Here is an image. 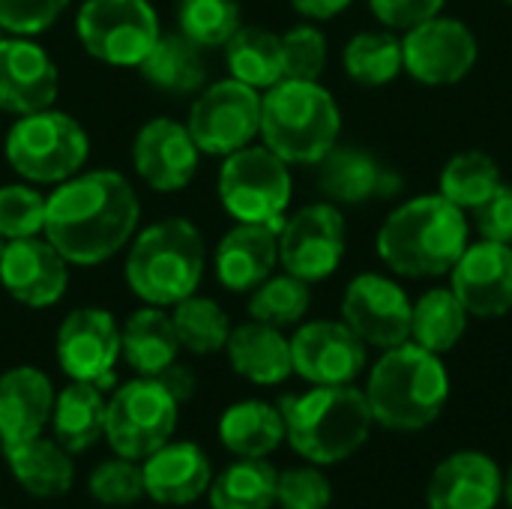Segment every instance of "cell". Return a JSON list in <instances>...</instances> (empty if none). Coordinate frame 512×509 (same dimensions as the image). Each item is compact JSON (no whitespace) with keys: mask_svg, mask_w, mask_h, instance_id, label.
I'll return each instance as SVG.
<instances>
[{"mask_svg":"<svg viewBox=\"0 0 512 509\" xmlns=\"http://www.w3.org/2000/svg\"><path fill=\"white\" fill-rule=\"evenodd\" d=\"M138 222L141 201L135 186L120 171L99 168L54 186L42 234L69 267H99L132 243Z\"/></svg>","mask_w":512,"mask_h":509,"instance_id":"6da1fadb","label":"cell"},{"mask_svg":"<svg viewBox=\"0 0 512 509\" xmlns=\"http://www.w3.org/2000/svg\"><path fill=\"white\" fill-rule=\"evenodd\" d=\"M471 237L465 210L441 192L402 201L378 228V258L405 279L450 276Z\"/></svg>","mask_w":512,"mask_h":509,"instance_id":"7a4b0ae2","label":"cell"},{"mask_svg":"<svg viewBox=\"0 0 512 509\" xmlns=\"http://www.w3.org/2000/svg\"><path fill=\"white\" fill-rule=\"evenodd\" d=\"M372 420L390 432H420L432 426L450 399V372L444 360L414 342L387 348L366 381Z\"/></svg>","mask_w":512,"mask_h":509,"instance_id":"3957f363","label":"cell"},{"mask_svg":"<svg viewBox=\"0 0 512 509\" xmlns=\"http://www.w3.org/2000/svg\"><path fill=\"white\" fill-rule=\"evenodd\" d=\"M207 267V243L195 222L183 216L141 228L126 246L123 276L129 291L147 303L171 309L198 294Z\"/></svg>","mask_w":512,"mask_h":509,"instance_id":"277c9868","label":"cell"},{"mask_svg":"<svg viewBox=\"0 0 512 509\" xmlns=\"http://www.w3.org/2000/svg\"><path fill=\"white\" fill-rule=\"evenodd\" d=\"M285 441L312 465H339L363 450L372 435V408L354 384L312 387L279 402Z\"/></svg>","mask_w":512,"mask_h":509,"instance_id":"5b68a950","label":"cell"},{"mask_svg":"<svg viewBox=\"0 0 512 509\" xmlns=\"http://www.w3.org/2000/svg\"><path fill=\"white\" fill-rule=\"evenodd\" d=\"M342 132V111L321 81L282 78L261 96V144L288 165H318Z\"/></svg>","mask_w":512,"mask_h":509,"instance_id":"8992f818","label":"cell"},{"mask_svg":"<svg viewBox=\"0 0 512 509\" xmlns=\"http://www.w3.org/2000/svg\"><path fill=\"white\" fill-rule=\"evenodd\" d=\"M3 153L24 183L60 186L84 171L90 159V135L72 114L51 105L18 117L3 138Z\"/></svg>","mask_w":512,"mask_h":509,"instance_id":"52a82bcc","label":"cell"},{"mask_svg":"<svg viewBox=\"0 0 512 509\" xmlns=\"http://www.w3.org/2000/svg\"><path fill=\"white\" fill-rule=\"evenodd\" d=\"M291 165L264 144H249L222 159L219 168V201L237 222L276 225L282 228L285 210L294 195Z\"/></svg>","mask_w":512,"mask_h":509,"instance_id":"ba28073f","label":"cell"},{"mask_svg":"<svg viewBox=\"0 0 512 509\" xmlns=\"http://www.w3.org/2000/svg\"><path fill=\"white\" fill-rule=\"evenodd\" d=\"M75 33L93 60L138 69L162 36V24L150 0H84L75 12Z\"/></svg>","mask_w":512,"mask_h":509,"instance_id":"9c48e42d","label":"cell"},{"mask_svg":"<svg viewBox=\"0 0 512 509\" xmlns=\"http://www.w3.org/2000/svg\"><path fill=\"white\" fill-rule=\"evenodd\" d=\"M180 402L159 378H132L114 390L105 414V441L123 459L144 462L174 438Z\"/></svg>","mask_w":512,"mask_h":509,"instance_id":"30bf717a","label":"cell"},{"mask_svg":"<svg viewBox=\"0 0 512 509\" xmlns=\"http://www.w3.org/2000/svg\"><path fill=\"white\" fill-rule=\"evenodd\" d=\"M186 126L204 156H231L261 135V90L222 78L195 93Z\"/></svg>","mask_w":512,"mask_h":509,"instance_id":"8fae6325","label":"cell"},{"mask_svg":"<svg viewBox=\"0 0 512 509\" xmlns=\"http://www.w3.org/2000/svg\"><path fill=\"white\" fill-rule=\"evenodd\" d=\"M345 249L348 225L342 207L330 201L300 207L279 228V264L309 285L330 279L342 267Z\"/></svg>","mask_w":512,"mask_h":509,"instance_id":"7c38bea8","label":"cell"},{"mask_svg":"<svg viewBox=\"0 0 512 509\" xmlns=\"http://www.w3.org/2000/svg\"><path fill=\"white\" fill-rule=\"evenodd\" d=\"M480 57V42L474 30L453 18L435 15L402 36L405 72L426 87H453L471 75Z\"/></svg>","mask_w":512,"mask_h":509,"instance_id":"4fadbf2b","label":"cell"},{"mask_svg":"<svg viewBox=\"0 0 512 509\" xmlns=\"http://www.w3.org/2000/svg\"><path fill=\"white\" fill-rule=\"evenodd\" d=\"M54 351L69 381H87L99 390H108L120 360V327L108 309H72L57 327Z\"/></svg>","mask_w":512,"mask_h":509,"instance_id":"5bb4252c","label":"cell"},{"mask_svg":"<svg viewBox=\"0 0 512 509\" xmlns=\"http://www.w3.org/2000/svg\"><path fill=\"white\" fill-rule=\"evenodd\" d=\"M411 306L405 288L381 273H360L342 294V321L369 348H396L411 339Z\"/></svg>","mask_w":512,"mask_h":509,"instance_id":"9a60e30c","label":"cell"},{"mask_svg":"<svg viewBox=\"0 0 512 509\" xmlns=\"http://www.w3.org/2000/svg\"><path fill=\"white\" fill-rule=\"evenodd\" d=\"M369 360V345L345 321H306L291 336L294 375L312 387L354 384Z\"/></svg>","mask_w":512,"mask_h":509,"instance_id":"2e32d148","label":"cell"},{"mask_svg":"<svg viewBox=\"0 0 512 509\" xmlns=\"http://www.w3.org/2000/svg\"><path fill=\"white\" fill-rule=\"evenodd\" d=\"M201 156L189 126L174 117L147 120L132 141V168L153 192L186 189L198 174Z\"/></svg>","mask_w":512,"mask_h":509,"instance_id":"e0dca14e","label":"cell"},{"mask_svg":"<svg viewBox=\"0 0 512 509\" xmlns=\"http://www.w3.org/2000/svg\"><path fill=\"white\" fill-rule=\"evenodd\" d=\"M450 288L471 318H504L512 309V246L495 240L468 243L450 270Z\"/></svg>","mask_w":512,"mask_h":509,"instance_id":"ac0fdd59","label":"cell"},{"mask_svg":"<svg viewBox=\"0 0 512 509\" xmlns=\"http://www.w3.org/2000/svg\"><path fill=\"white\" fill-rule=\"evenodd\" d=\"M0 285L15 303L48 309L60 303L69 288V261L45 237L6 240L0 255Z\"/></svg>","mask_w":512,"mask_h":509,"instance_id":"d6986e66","label":"cell"},{"mask_svg":"<svg viewBox=\"0 0 512 509\" xmlns=\"http://www.w3.org/2000/svg\"><path fill=\"white\" fill-rule=\"evenodd\" d=\"M60 72L51 54L30 36H0V111L24 117L51 108Z\"/></svg>","mask_w":512,"mask_h":509,"instance_id":"ffe728a7","label":"cell"},{"mask_svg":"<svg viewBox=\"0 0 512 509\" xmlns=\"http://www.w3.org/2000/svg\"><path fill=\"white\" fill-rule=\"evenodd\" d=\"M504 501V474L480 450H459L438 462L426 486L429 509H495Z\"/></svg>","mask_w":512,"mask_h":509,"instance_id":"44dd1931","label":"cell"},{"mask_svg":"<svg viewBox=\"0 0 512 509\" xmlns=\"http://www.w3.org/2000/svg\"><path fill=\"white\" fill-rule=\"evenodd\" d=\"M54 384L36 366H12L0 375V444L21 447L45 432L54 411Z\"/></svg>","mask_w":512,"mask_h":509,"instance_id":"7402d4cb","label":"cell"},{"mask_svg":"<svg viewBox=\"0 0 512 509\" xmlns=\"http://www.w3.org/2000/svg\"><path fill=\"white\" fill-rule=\"evenodd\" d=\"M399 186L402 180L396 171L351 144H336L318 162V189L324 201L336 207H360L372 198H390Z\"/></svg>","mask_w":512,"mask_h":509,"instance_id":"603a6c76","label":"cell"},{"mask_svg":"<svg viewBox=\"0 0 512 509\" xmlns=\"http://www.w3.org/2000/svg\"><path fill=\"white\" fill-rule=\"evenodd\" d=\"M279 264V228L237 222L216 246V282L231 294H249L273 276Z\"/></svg>","mask_w":512,"mask_h":509,"instance_id":"cb8c5ba5","label":"cell"},{"mask_svg":"<svg viewBox=\"0 0 512 509\" xmlns=\"http://www.w3.org/2000/svg\"><path fill=\"white\" fill-rule=\"evenodd\" d=\"M144 492L165 507H186L207 495L213 468L207 453L189 441H168L144 459Z\"/></svg>","mask_w":512,"mask_h":509,"instance_id":"d4e9b609","label":"cell"},{"mask_svg":"<svg viewBox=\"0 0 512 509\" xmlns=\"http://www.w3.org/2000/svg\"><path fill=\"white\" fill-rule=\"evenodd\" d=\"M225 354L231 369L258 387H276L288 381V375H294L291 339L279 327L261 321H246L240 327H231Z\"/></svg>","mask_w":512,"mask_h":509,"instance_id":"484cf974","label":"cell"},{"mask_svg":"<svg viewBox=\"0 0 512 509\" xmlns=\"http://www.w3.org/2000/svg\"><path fill=\"white\" fill-rule=\"evenodd\" d=\"M180 339L168 309L141 306L120 327V357L135 375L156 378L180 357Z\"/></svg>","mask_w":512,"mask_h":509,"instance_id":"4316f807","label":"cell"},{"mask_svg":"<svg viewBox=\"0 0 512 509\" xmlns=\"http://www.w3.org/2000/svg\"><path fill=\"white\" fill-rule=\"evenodd\" d=\"M141 78L168 96H192L207 87L204 48L177 33H162L138 66Z\"/></svg>","mask_w":512,"mask_h":509,"instance_id":"83f0119b","label":"cell"},{"mask_svg":"<svg viewBox=\"0 0 512 509\" xmlns=\"http://www.w3.org/2000/svg\"><path fill=\"white\" fill-rule=\"evenodd\" d=\"M219 441L237 459H267L285 441V417L261 399L237 402L219 417Z\"/></svg>","mask_w":512,"mask_h":509,"instance_id":"f1b7e54d","label":"cell"},{"mask_svg":"<svg viewBox=\"0 0 512 509\" xmlns=\"http://www.w3.org/2000/svg\"><path fill=\"white\" fill-rule=\"evenodd\" d=\"M105 414H108V402L96 384L69 381L54 399V411H51L54 441L69 453L90 450L99 438H105Z\"/></svg>","mask_w":512,"mask_h":509,"instance_id":"f546056e","label":"cell"},{"mask_svg":"<svg viewBox=\"0 0 512 509\" xmlns=\"http://www.w3.org/2000/svg\"><path fill=\"white\" fill-rule=\"evenodd\" d=\"M15 483L33 498H60L72 489L75 465L72 453L63 450L54 438H33L21 447L3 450Z\"/></svg>","mask_w":512,"mask_h":509,"instance_id":"4dcf8cb0","label":"cell"},{"mask_svg":"<svg viewBox=\"0 0 512 509\" xmlns=\"http://www.w3.org/2000/svg\"><path fill=\"white\" fill-rule=\"evenodd\" d=\"M468 318H471L468 309L462 306V300L453 294L450 285L429 288L411 306V339L408 342L444 357L462 342V336L468 330Z\"/></svg>","mask_w":512,"mask_h":509,"instance_id":"1f68e13d","label":"cell"},{"mask_svg":"<svg viewBox=\"0 0 512 509\" xmlns=\"http://www.w3.org/2000/svg\"><path fill=\"white\" fill-rule=\"evenodd\" d=\"M225 63L231 78L255 90H270L285 78L282 36L267 27H240L225 45Z\"/></svg>","mask_w":512,"mask_h":509,"instance_id":"d6a6232c","label":"cell"},{"mask_svg":"<svg viewBox=\"0 0 512 509\" xmlns=\"http://www.w3.org/2000/svg\"><path fill=\"white\" fill-rule=\"evenodd\" d=\"M279 471L267 459H237L207 489L213 509H273Z\"/></svg>","mask_w":512,"mask_h":509,"instance_id":"836d02e7","label":"cell"},{"mask_svg":"<svg viewBox=\"0 0 512 509\" xmlns=\"http://www.w3.org/2000/svg\"><path fill=\"white\" fill-rule=\"evenodd\" d=\"M342 66L351 81L363 87H384L405 72L402 39L393 30L354 33L342 48Z\"/></svg>","mask_w":512,"mask_h":509,"instance_id":"e575fe53","label":"cell"},{"mask_svg":"<svg viewBox=\"0 0 512 509\" xmlns=\"http://www.w3.org/2000/svg\"><path fill=\"white\" fill-rule=\"evenodd\" d=\"M501 168L498 162L483 153V150H465V153H456L444 171H441V180H438V192L456 204L459 210H474L480 207L498 186H501Z\"/></svg>","mask_w":512,"mask_h":509,"instance_id":"d590c367","label":"cell"},{"mask_svg":"<svg viewBox=\"0 0 512 509\" xmlns=\"http://www.w3.org/2000/svg\"><path fill=\"white\" fill-rule=\"evenodd\" d=\"M171 321L180 339V348L198 357L225 351V342L231 336V321L225 309L213 297L192 294L171 306Z\"/></svg>","mask_w":512,"mask_h":509,"instance_id":"8d00e7d4","label":"cell"},{"mask_svg":"<svg viewBox=\"0 0 512 509\" xmlns=\"http://www.w3.org/2000/svg\"><path fill=\"white\" fill-rule=\"evenodd\" d=\"M312 306V285L282 273L264 279L255 291H249V315L252 321L270 324V327H294L309 315Z\"/></svg>","mask_w":512,"mask_h":509,"instance_id":"74e56055","label":"cell"},{"mask_svg":"<svg viewBox=\"0 0 512 509\" xmlns=\"http://www.w3.org/2000/svg\"><path fill=\"white\" fill-rule=\"evenodd\" d=\"M177 27L201 48H225L243 27V12L237 0H180Z\"/></svg>","mask_w":512,"mask_h":509,"instance_id":"f35d334b","label":"cell"},{"mask_svg":"<svg viewBox=\"0 0 512 509\" xmlns=\"http://www.w3.org/2000/svg\"><path fill=\"white\" fill-rule=\"evenodd\" d=\"M48 198L33 183H6L0 186V237L21 240L39 237L45 228Z\"/></svg>","mask_w":512,"mask_h":509,"instance_id":"ab89813d","label":"cell"},{"mask_svg":"<svg viewBox=\"0 0 512 509\" xmlns=\"http://www.w3.org/2000/svg\"><path fill=\"white\" fill-rule=\"evenodd\" d=\"M87 486H90L93 501H99L105 507H132L147 495L144 492V468L123 456L96 465Z\"/></svg>","mask_w":512,"mask_h":509,"instance_id":"60d3db41","label":"cell"},{"mask_svg":"<svg viewBox=\"0 0 512 509\" xmlns=\"http://www.w3.org/2000/svg\"><path fill=\"white\" fill-rule=\"evenodd\" d=\"M282 63L285 78L318 81L327 66V36L312 21L291 27L282 33Z\"/></svg>","mask_w":512,"mask_h":509,"instance_id":"b9f144b4","label":"cell"},{"mask_svg":"<svg viewBox=\"0 0 512 509\" xmlns=\"http://www.w3.org/2000/svg\"><path fill=\"white\" fill-rule=\"evenodd\" d=\"M333 501V486L321 465H300L279 471L276 504L282 509H327Z\"/></svg>","mask_w":512,"mask_h":509,"instance_id":"7bdbcfd3","label":"cell"},{"mask_svg":"<svg viewBox=\"0 0 512 509\" xmlns=\"http://www.w3.org/2000/svg\"><path fill=\"white\" fill-rule=\"evenodd\" d=\"M72 0H0V30L9 36H39L51 30Z\"/></svg>","mask_w":512,"mask_h":509,"instance_id":"ee69618b","label":"cell"},{"mask_svg":"<svg viewBox=\"0 0 512 509\" xmlns=\"http://www.w3.org/2000/svg\"><path fill=\"white\" fill-rule=\"evenodd\" d=\"M447 0H369L372 15L387 27V30H411L435 15H441Z\"/></svg>","mask_w":512,"mask_h":509,"instance_id":"f6af8a7d","label":"cell"},{"mask_svg":"<svg viewBox=\"0 0 512 509\" xmlns=\"http://www.w3.org/2000/svg\"><path fill=\"white\" fill-rule=\"evenodd\" d=\"M474 213V228L480 240H495V243H510L512 246V186L501 183Z\"/></svg>","mask_w":512,"mask_h":509,"instance_id":"bcb514c9","label":"cell"},{"mask_svg":"<svg viewBox=\"0 0 512 509\" xmlns=\"http://www.w3.org/2000/svg\"><path fill=\"white\" fill-rule=\"evenodd\" d=\"M162 384H165V390L183 405V402H189L192 396H195V375H192V369H186L183 363H171L165 372H159L156 375Z\"/></svg>","mask_w":512,"mask_h":509,"instance_id":"7dc6e473","label":"cell"},{"mask_svg":"<svg viewBox=\"0 0 512 509\" xmlns=\"http://www.w3.org/2000/svg\"><path fill=\"white\" fill-rule=\"evenodd\" d=\"M354 0H291V6L309 21H330L342 15Z\"/></svg>","mask_w":512,"mask_h":509,"instance_id":"c3c4849f","label":"cell"},{"mask_svg":"<svg viewBox=\"0 0 512 509\" xmlns=\"http://www.w3.org/2000/svg\"><path fill=\"white\" fill-rule=\"evenodd\" d=\"M504 501H507V507L512 509V465L510 471L504 474Z\"/></svg>","mask_w":512,"mask_h":509,"instance_id":"681fc988","label":"cell"},{"mask_svg":"<svg viewBox=\"0 0 512 509\" xmlns=\"http://www.w3.org/2000/svg\"><path fill=\"white\" fill-rule=\"evenodd\" d=\"M3 249H6V240L0 237V255H3Z\"/></svg>","mask_w":512,"mask_h":509,"instance_id":"f907efd6","label":"cell"},{"mask_svg":"<svg viewBox=\"0 0 512 509\" xmlns=\"http://www.w3.org/2000/svg\"><path fill=\"white\" fill-rule=\"evenodd\" d=\"M504 3H510V6H512V0H504Z\"/></svg>","mask_w":512,"mask_h":509,"instance_id":"816d5d0a","label":"cell"}]
</instances>
